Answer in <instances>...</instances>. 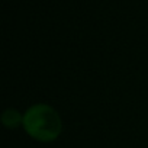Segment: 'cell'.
I'll return each mask as SVG.
<instances>
[{
    "label": "cell",
    "instance_id": "obj_2",
    "mask_svg": "<svg viewBox=\"0 0 148 148\" xmlns=\"http://www.w3.org/2000/svg\"><path fill=\"white\" fill-rule=\"evenodd\" d=\"M2 122L8 128H16L21 123H23V116L16 109H8L2 115Z\"/></svg>",
    "mask_w": 148,
    "mask_h": 148
},
{
    "label": "cell",
    "instance_id": "obj_1",
    "mask_svg": "<svg viewBox=\"0 0 148 148\" xmlns=\"http://www.w3.org/2000/svg\"><path fill=\"white\" fill-rule=\"evenodd\" d=\"M23 128L34 139L51 142L61 134L62 123L55 109L39 103L29 108L23 115Z\"/></svg>",
    "mask_w": 148,
    "mask_h": 148
}]
</instances>
